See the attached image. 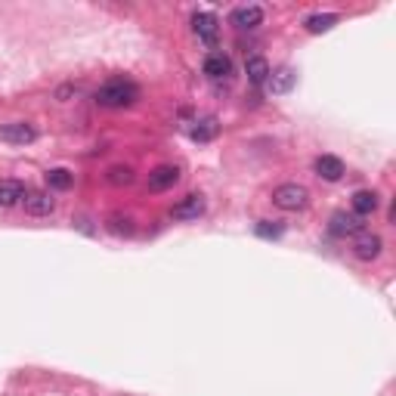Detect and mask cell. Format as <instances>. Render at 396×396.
<instances>
[{"mask_svg":"<svg viewBox=\"0 0 396 396\" xmlns=\"http://www.w3.org/2000/svg\"><path fill=\"white\" fill-rule=\"evenodd\" d=\"M109 183L111 186H130V183H133V170H130V167H124V164L109 167Z\"/></svg>","mask_w":396,"mask_h":396,"instance_id":"20","label":"cell"},{"mask_svg":"<svg viewBox=\"0 0 396 396\" xmlns=\"http://www.w3.org/2000/svg\"><path fill=\"white\" fill-rule=\"evenodd\" d=\"M338 22H340L338 12H316V16H309L303 25H307L309 34H322V31H331Z\"/></svg>","mask_w":396,"mask_h":396,"instance_id":"18","label":"cell"},{"mask_svg":"<svg viewBox=\"0 0 396 396\" xmlns=\"http://www.w3.org/2000/svg\"><path fill=\"white\" fill-rule=\"evenodd\" d=\"M307 201H309V192L303 189L300 183H282L272 192V204L282 210H303Z\"/></svg>","mask_w":396,"mask_h":396,"instance_id":"2","label":"cell"},{"mask_svg":"<svg viewBox=\"0 0 396 396\" xmlns=\"http://www.w3.org/2000/svg\"><path fill=\"white\" fill-rule=\"evenodd\" d=\"M245 72H248V80H251L254 87H263L272 68H270V62H266L263 56H251V59L245 62Z\"/></svg>","mask_w":396,"mask_h":396,"instance_id":"14","label":"cell"},{"mask_svg":"<svg viewBox=\"0 0 396 396\" xmlns=\"http://www.w3.org/2000/svg\"><path fill=\"white\" fill-rule=\"evenodd\" d=\"M282 232H285V229L278 226V223H270V220H260L257 223V235H260V239H278Z\"/></svg>","mask_w":396,"mask_h":396,"instance_id":"22","label":"cell"},{"mask_svg":"<svg viewBox=\"0 0 396 396\" xmlns=\"http://www.w3.org/2000/svg\"><path fill=\"white\" fill-rule=\"evenodd\" d=\"M229 22L241 31H251V28H257V25H263V10H260V6H235V10L229 12Z\"/></svg>","mask_w":396,"mask_h":396,"instance_id":"7","label":"cell"},{"mask_svg":"<svg viewBox=\"0 0 396 396\" xmlns=\"http://www.w3.org/2000/svg\"><path fill=\"white\" fill-rule=\"evenodd\" d=\"M136 99H140V87L127 78H111L96 90V102L105 109H124V105H133Z\"/></svg>","mask_w":396,"mask_h":396,"instance_id":"1","label":"cell"},{"mask_svg":"<svg viewBox=\"0 0 396 396\" xmlns=\"http://www.w3.org/2000/svg\"><path fill=\"white\" fill-rule=\"evenodd\" d=\"M381 248H384L381 235H375V232H362V235L356 239V245H353V254H356L359 260H375L377 254H381Z\"/></svg>","mask_w":396,"mask_h":396,"instance_id":"12","label":"cell"},{"mask_svg":"<svg viewBox=\"0 0 396 396\" xmlns=\"http://www.w3.org/2000/svg\"><path fill=\"white\" fill-rule=\"evenodd\" d=\"M294 84H297V74H294V68H288V65L270 72V78H266V87H270L272 96H285V93H291Z\"/></svg>","mask_w":396,"mask_h":396,"instance_id":"6","label":"cell"},{"mask_svg":"<svg viewBox=\"0 0 396 396\" xmlns=\"http://www.w3.org/2000/svg\"><path fill=\"white\" fill-rule=\"evenodd\" d=\"M204 214V201L201 195H186L183 201H177L170 208V217L173 220H198Z\"/></svg>","mask_w":396,"mask_h":396,"instance_id":"9","label":"cell"},{"mask_svg":"<svg viewBox=\"0 0 396 396\" xmlns=\"http://www.w3.org/2000/svg\"><path fill=\"white\" fill-rule=\"evenodd\" d=\"M179 183V170L173 164H161L148 173V192H164Z\"/></svg>","mask_w":396,"mask_h":396,"instance_id":"8","label":"cell"},{"mask_svg":"<svg viewBox=\"0 0 396 396\" xmlns=\"http://www.w3.org/2000/svg\"><path fill=\"white\" fill-rule=\"evenodd\" d=\"M192 31L198 34V41L214 47L217 34H220V19H217L214 12H195V16H192Z\"/></svg>","mask_w":396,"mask_h":396,"instance_id":"4","label":"cell"},{"mask_svg":"<svg viewBox=\"0 0 396 396\" xmlns=\"http://www.w3.org/2000/svg\"><path fill=\"white\" fill-rule=\"evenodd\" d=\"M25 198V186L19 179H0V204L3 208H12Z\"/></svg>","mask_w":396,"mask_h":396,"instance_id":"16","label":"cell"},{"mask_svg":"<svg viewBox=\"0 0 396 396\" xmlns=\"http://www.w3.org/2000/svg\"><path fill=\"white\" fill-rule=\"evenodd\" d=\"M201 72L208 74V78L220 80V78H226V74L232 72V62H229L226 53H208L204 62H201Z\"/></svg>","mask_w":396,"mask_h":396,"instance_id":"11","label":"cell"},{"mask_svg":"<svg viewBox=\"0 0 396 396\" xmlns=\"http://www.w3.org/2000/svg\"><path fill=\"white\" fill-rule=\"evenodd\" d=\"M377 210V195L375 192H368V189H359L356 195H353V214L356 217H368V214H375Z\"/></svg>","mask_w":396,"mask_h":396,"instance_id":"17","label":"cell"},{"mask_svg":"<svg viewBox=\"0 0 396 396\" xmlns=\"http://www.w3.org/2000/svg\"><path fill=\"white\" fill-rule=\"evenodd\" d=\"M362 217L356 214H346V210H338V214H331V223H328V232L334 235V239H346V235H356L362 232Z\"/></svg>","mask_w":396,"mask_h":396,"instance_id":"3","label":"cell"},{"mask_svg":"<svg viewBox=\"0 0 396 396\" xmlns=\"http://www.w3.org/2000/svg\"><path fill=\"white\" fill-rule=\"evenodd\" d=\"M0 140L12 142V146H25V142L37 140V130L25 121H12V124H0Z\"/></svg>","mask_w":396,"mask_h":396,"instance_id":"5","label":"cell"},{"mask_svg":"<svg viewBox=\"0 0 396 396\" xmlns=\"http://www.w3.org/2000/svg\"><path fill=\"white\" fill-rule=\"evenodd\" d=\"M217 133H220V124H217V118H210V115H208V118H198L195 127L189 130V136H192L195 142H210Z\"/></svg>","mask_w":396,"mask_h":396,"instance_id":"15","label":"cell"},{"mask_svg":"<svg viewBox=\"0 0 396 396\" xmlns=\"http://www.w3.org/2000/svg\"><path fill=\"white\" fill-rule=\"evenodd\" d=\"M47 183H50V189L65 192V189H72L74 173H72V170H65V167H53V170H47Z\"/></svg>","mask_w":396,"mask_h":396,"instance_id":"19","label":"cell"},{"mask_svg":"<svg viewBox=\"0 0 396 396\" xmlns=\"http://www.w3.org/2000/svg\"><path fill=\"white\" fill-rule=\"evenodd\" d=\"M316 173H319L322 179H328V183H338V179L344 177V161L334 158V155H319V158H316Z\"/></svg>","mask_w":396,"mask_h":396,"instance_id":"13","label":"cell"},{"mask_svg":"<svg viewBox=\"0 0 396 396\" xmlns=\"http://www.w3.org/2000/svg\"><path fill=\"white\" fill-rule=\"evenodd\" d=\"M109 229H111L115 235H130V232H133V223H130V217L111 214V217H109Z\"/></svg>","mask_w":396,"mask_h":396,"instance_id":"21","label":"cell"},{"mask_svg":"<svg viewBox=\"0 0 396 396\" xmlns=\"http://www.w3.org/2000/svg\"><path fill=\"white\" fill-rule=\"evenodd\" d=\"M22 204H25V210L34 214V217H47V214H53V208H56V201L50 198V192H25Z\"/></svg>","mask_w":396,"mask_h":396,"instance_id":"10","label":"cell"}]
</instances>
